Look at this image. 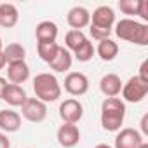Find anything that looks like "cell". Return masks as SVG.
Masks as SVG:
<instances>
[{
	"label": "cell",
	"mask_w": 148,
	"mask_h": 148,
	"mask_svg": "<svg viewBox=\"0 0 148 148\" xmlns=\"http://www.w3.org/2000/svg\"><path fill=\"white\" fill-rule=\"evenodd\" d=\"M138 16H139L143 21H148V2H146V0H139Z\"/></svg>",
	"instance_id": "25"
},
{
	"label": "cell",
	"mask_w": 148,
	"mask_h": 148,
	"mask_svg": "<svg viewBox=\"0 0 148 148\" xmlns=\"http://www.w3.org/2000/svg\"><path fill=\"white\" fill-rule=\"evenodd\" d=\"M2 52L5 56L7 64L9 63H18V61H25V58H26V49L21 44H18V42H12V44L5 45L2 49Z\"/></svg>",
	"instance_id": "20"
},
{
	"label": "cell",
	"mask_w": 148,
	"mask_h": 148,
	"mask_svg": "<svg viewBox=\"0 0 148 148\" xmlns=\"http://www.w3.org/2000/svg\"><path fill=\"white\" fill-rule=\"evenodd\" d=\"M125 119V103L120 98H106L101 103V125L105 131H120Z\"/></svg>",
	"instance_id": "1"
},
{
	"label": "cell",
	"mask_w": 148,
	"mask_h": 148,
	"mask_svg": "<svg viewBox=\"0 0 148 148\" xmlns=\"http://www.w3.org/2000/svg\"><path fill=\"white\" fill-rule=\"evenodd\" d=\"M19 21V12L14 4H0V26L12 28Z\"/></svg>",
	"instance_id": "18"
},
{
	"label": "cell",
	"mask_w": 148,
	"mask_h": 148,
	"mask_svg": "<svg viewBox=\"0 0 148 148\" xmlns=\"http://www.w3.org/2000/svg\"><path fill=\"white\" fill-rule=\"evenodd\" d=\"M0 148H11V141L5 132H0Z\"/></svg>",
	"instance_id": "28"
},
{
	"label": "cell",
	"mask_w": 148,
	"mask_h": 148,
	"mask_svg": "<svg viewBox=\"0 0 148 148\" xmlns=\"http://www.w3.org/2000/svg\"><path fill=\"white\" fill-rule=\"evenodd\" d=\"M141 136L145 134V136H148V113H145L143 115V119H141Z\"/></svg>",
	"instance_id": "27"
},
{
	"label": "cell",
	"mask_w": 148,
	"mask_h": 148,
	"mask_svg": "<svg viewBox=\"0 0 148 148\" xmlns=\"http://www.w3.org/2000/svg\"><path fill=\"white\" fill-rule=\"evenodd\" d=\"M143 141L145 139L138 129L125 127V129H120L119 134L115 136V148H138Z\"/></svg>",
	"instance_id": "9"
},
{
	"label": "cell",
	"mask_w": 148,
	"mask_h": 148,
	"mask_svg": "<svg viewBox=\"0 0 148 148\" xmlns=\"http://www.w3.org/2000/svg\"><path fill=\"white\" fill-rule=\"evenodd\" d=\"M21 127V115L14 110H0V129L4 132H16Z\"/></svg>",
	"instance_id": "15"
},
{
	"label": "cell",
	"mask_w": 148,
	"mask_h": 148,
	"mask_svg": "<svg viewBox=\"0 0 148 148\" xmlns=\"http://www.w3.org/2000/svg\"><path fill=\"white\" fill-rule=\"evenodd\" d=\"M66 23L71 26V30L82 32V28L89 26V23H91V12L86 7H82V5H75V7H71L68 11Z\"/></svg>",
	"instance_id": "11"
},
{
	"label": "cell",
	"mask_w": 148,
	"mask_h": 148,
	"mask_svg": "<svg viewBox=\"0 0 148 148\" xmlns=\"http://www.w3.org/2000/svg\"><path fill=\"white\" fill-rule=\"evenodd\" d=\"M7 80L11 84L21 86L30 79V66L26 64V61H18V63H9L7 64Z\"/></svg>",
	"instance_id": "12"
},
{
	"label": "cell",
	"mask_w": 148,
	"mask_h": 148,
	"mask_svg": "<svg viewBox=\"0 0 148 148\" xmlns=\"http://www.w3.org/2000/svg\"><path fill=\"white\" fill-rule=\"evenodd\" d=\"M5 66H7V61H5V56H4L2 49H0V70H4Z\"/></svg>",
	"instance_id": "30"
},
{
	"label": "cell",
	"mask_w": 148,
	"mask_h": 148,
	"mask_svg": "<svg viewBox=\"0 0 148 148\" xmlns=\"http://www.w3.org/2000/svg\"><path fill=\"white\" fill-rule=\"evenodd\" d=\"M0 49H4V44H2V37H0Z\"/></svg>",
	"instance_id": "33"
},
{
	"label": "cell",
	"mask_w": 148,
	"mask_h": 148,
	"mask_svg": "<svg viewBox=\"0 0 148 148\" xmlns=\"http://www.w3.org/2000/svg\"><path fill=\"white\" fill-rule=\"evenodd\" d=\"M59 51V44L58 42H38L37 44V52H38V58L42 61H45L47 64L56 58Z\"/></svg>",
	"instance_id": "21"
},
{
	"label": "cell",
	"mask_w": 148,
	"mask_h": 148,
	"mask_svg": "<svg viewBox=\"0 0 148 148\" xmlns=\"http://www.w3.org/2000/svg\"><path fill=\"white\" fill-rule=\"evenodd\" d=\"M64 91L71 96H84L89 91V79L82 71H70L64 77Z\"/></svg>",
	"instance_id": "7"
},
{
	"label": "cell",
	"mask_w": 148,
	"mask_h": 148,
	"mask_svg": "<svg viewBox=\"0 0 148 148\" xmlns=\"http://www.w3.org/2000/svg\"><path fill=\"white\" fill-rule=\"evenodd\" d=\"M7 79H4V77H0V99H2V94H4V91H5V87H7Z\"/></svg>",
	"instance_id": "29"
},
{
	"label": "cell",
	"mask_w": 148,
	"mask_h": 148,
	"mask_svg": "<svg viewBox=\"0 0 148 148\" xmlns=\"http://www.w3.org/2000/svg\"><path fill=\"white\" fill-rule=\"evenodd\" d=\"M94 54H96L94 45H92V42L87 38L80 47H77L75 51H73V54H71V56H75V59H77V61H80V63H87V61H91V59L94 58Z\"/></svg>",
	"instance_id": "23"
},
{
	"label": "cell",
	"mask_w": 148,
	"mask_h": 148,
	"mask_svg": "<svg viewBox=\"0 0 148 148\" xmlns=\"http://www.w3.org/2000/svg\"><path fill=\"white\" fill-rule=\"evenodd\" d=\"M122 80L117 73H106L99 80V91L106 96V98H117L122 91Z\"/></svg>",
	"instance_id": "13"
},
{
	"label": "cell",
	"mask_w": 148,
	"mask_h": 148,
	"mask_svg": "<svg viewBox=\"0 0 148 148\" xmlns=\"http://www.w3.org/2000/svg\"><path fill=\"white\" fill-rule=\"evenodd\" d=\"M21 115H23L28 122H33V124L44 122L45 117H47V105L42 103V101L37 99V98H28V99L21 105Z\"/></svg>",
	"instance_id": "5"
},
{
	"label": "cell",
	"mask_w": 148,
	"mask_h": 148,
	"mask_svg": "<svg viewBox=\"0 0 148 148\" xmlns=\"http://www.w3.org/2000/svg\"><path fill=\"white\" fill-rule=\"evenodd\" d=\"M115 33L120 40L136 44V45H148V25L138 23L131 18H124L115 25Z\"/></svg>",
	"instance_id": "2"
},
{
	"label": "cell",
	"mask_w": 148,
	"mask_h": 148,
	"mask_svg": "<svg viewBox=\"0 0 148 148\" xmlns=\"http://www.w3.org/2000/svg\"><path fill=\"white\" fill-rule=\"evenodd\" d=\"M2 99L9 105V106H21L28 96H26V91L21 87V86H16V84H7L4 94H2Z\"/></svg>",
	"instance_id": "14"
},
{
	"label": "cell",
	"mask_w": 148,
	"mask_h": 148,
	"mask_svg": "<svg viewBox=\"0 0 148 148\" xmlns=\"http://www.w3.org/2000/svg\"><path fill=\"white\" fill-rule=\"evenodd\" d=\"M37 44L38 42H56L58 38V25L54 21H40L35 28Z\"/></svg>",
	"instance_id": "16"
},
{
	"label": "cell",
	"mask_w": 148,
	"mask_h": 148,
	"mask_svg": "<svg viewBox=\"0 0 148 148\" xmlns=\"http://www.w3.org/2000/svg\"><path fill=\"white\" fill-rule=\"evenodd\" d=\"M33 91L35 98L45 105L61 98V84L52 73H38L33 79Z\"/></svg>",
	"instance_id": "3"
},
{
	"label": "cell",
	"mask_w": 148,
	"mask_h": 148,
	"mask_svg": "<svg viewBox=\"0 0 148 148\" xmlns=\"http://www.w3.org/2000/svg\"><path fill=\"white\" fill-rule=\"evenodd\" d=\"M59 117L64 124H79L84 117V106L79 99L70 98L59 105Z\"/></svg>",
	"instance_id": "6"
},
{
	"label": "cell",
	"mask_w": 148,
	"mask_h": 148,
	"mask_svg": "<svg viewBox=\"0 0 148 148\" xmlns=\"http://www.w3.org/2000/svg\"><path fill=\"white\" fill-rule=\"evenodd\" d=\"M98 52V56L103 59V61H113L119 54V44L113 42L112 38H105L98 44V47L94 49Z\"/></svg>",
	"instance_id": "19"
},
{
	"label": "cell",
	"mask_w": 148,
	"mask_h": 148,
	"mask_svg": "<svg viewBox=\"0 0 148 148\" xmlns=\"http://www.w3.org/2000/svg\"><path fill=\"white\" fill-rule=\"evenodd\" d=\"M146 68H148V63H146V61H143V63H141V66H139V73H138V77H139L143 82H146V84H148V70H146Z\"/></svg>",
	"instance_id": "26"
},
{
	"label": "cell",
	"mask_w": 148,
	"mask_h": 148,
	"mask_svg": "<svg viewBox=\"0 0 148 148\" xmlns=\"http://www.w3.org/2000/svg\"><path fill=\"white\" fill-rule=\"evenodd\" d=\"M138 148H148V143H146V141H143V143H141Z\"/></svg>",
	"instance_id": "32"
},
{
	"label": "cell",
	"mask_w": 148,
	"mask_h": 148,
	"mask_svg": "<svg viewBox=\"0 0 148 148\" xmlns=\"http://www.w3.org/2000/svg\"><path fill=\"white\" fill-rule=\"evenodd\" d=\"M86 40H87V37L84 35V32H79V30H70L64 35V45L70 52H73L77 47H80Z\"/></svg>",
	"instance_id": "22"
},
{
	"label": "cell",
	"mask_w": 148,
	"mask_h": 148,
	"mask_svg": "<svg viewBox=\"0 0 148 148\" xmlns=\"http://www.w3.org/2000/svg\"><path fill=\"white\" fill-rule=\"evenodd\" d=\"M71 63H73L71 52H70L66 47L59 45V51H58L56 58L49 63V66H51V70H54V71H58V73H64V71H68V70L71 68Z\"/></svg>",
	"instance_id": "17"
},
{
	"label": "cell",
	"mask_w": 148,
	"mask_h": 148,
	"mask_svg": "<svg viewBox=\"0 0 148 148\" xmlns=\"http://www.w3.org/2000/svg\"><path fill=\"white\" fill-rule=\"evenodd\" d=\"M58 143L63 148H73L79 141H80V131L77 127V124H64L58 129Z\"/></svg>",
	"instance_id": "10"
},
{
	"label": "cell",
	"mask_w": 148,
	"mask_h": 148,
	"mask_svg": "<svg viewBox=\"0 0 148 148\" xmlns=\"http://www.w3.org/2000/svg\"><path fill=\"white\" fill-rule=\"evenodd\" d=\"M94 148H112L110 145H106V143H99V145H96Z\"/></svg>",
	"instance_id": "31"
},
{
	"label": "cell",
	"mask_w": 148,
	"mask_h": 148,
	"mask_svg": "<svg viewBox=\"0 0 148 148\" xmlns=\"http://www.w3.org/2000/svg\"><path fill=\"white\" fill-rule=\"evenodd\" d=\"M122 101L127 103H141L148 94V84L143 82L138 75L131 77L125 84H122Z\"/></svg>",
	"instance_id": "4"
},
{
	"label": "cell",
	"mask_w": 148,
	"mask_h": 148,
	"mask_svg": "<svg viewBox=\"0 0 148 148\" xmlns=\"http://www.w3.org/2000/svg\"><path fill=\"white\" fill-rule=\"evenodd\" d=\"M138 7H139V0H120L119 2L120 12L127 16H138Z\"/></svg>",
	"instance_id": "24"
},
{
	"label": "cell",
	"mask_w": 148,
	"mask_h": 148,
	"mask_svg": "<svg viewBox=\"0 0 148 148\" xmlns=\"http://www.w3.org/2000/svg\"><path fill=\"white\" fill-rule=\"evenodd\" d=\"M91 26L103 28V30H112L115 25V11L108 5H99L92 11L91 14Z\"/></svg>",
	"instance_id": "8"
}]
</instances>
